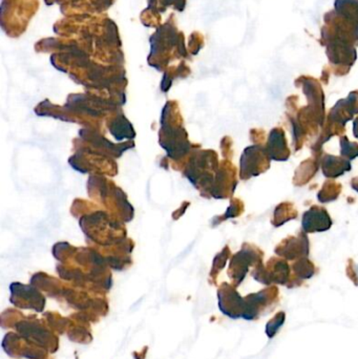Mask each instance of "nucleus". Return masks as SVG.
Segmentation results:
<instances>
[{
    "instance_id": "7ed1b4c3",
    "label": "nucleus",
    "mask_w": 358,
    "mask_h": 359,
    "mask_svg": "<svg viewBox=\"0 0 358 359\" xmlns=\"http://www.w3.org/2000/svg\"><path fill=\"white\" fill-rule=\"evenodd\" d=\"M286 314L285 312L281 311L275 314V318H271L266 325V334L268 335L269 339H273L275 337L280 329L283 326L285 323Z\"/></svg>"
},
{
    "instance_id": "f257e3e1",
    "label": "nucleus",
    "mask_w": 358,
    "mask_h": 359,
    "mask_svg": "<svg viewBox=\"0 0 358 359\" xmlns=\"http://www.w3.org/2000/svg\"><path fill=\"white\" fill-rule=\"evenodd\" d=\"M16 328L21 337H25L33 345H40L50 352L56 351L58 348L56 337H53L46 328L40 326L38 320H22L17 323Z\"/></svg>"
},
{
    "instance_id": "f03ea898",
    "label": "nucleus",
    "mask_w": 358,
    "mask_h": 359,
    "mask_svg": "<svg viewBox=\"0 0 358 359\" xmlns=\"http://www.w3.org/2000/svg\"><path fill=\"white\" fill-rule=\"evenodd\" d=\"M336 13L358 25V0H336Z\"/></svg>"
}]
</instances>
